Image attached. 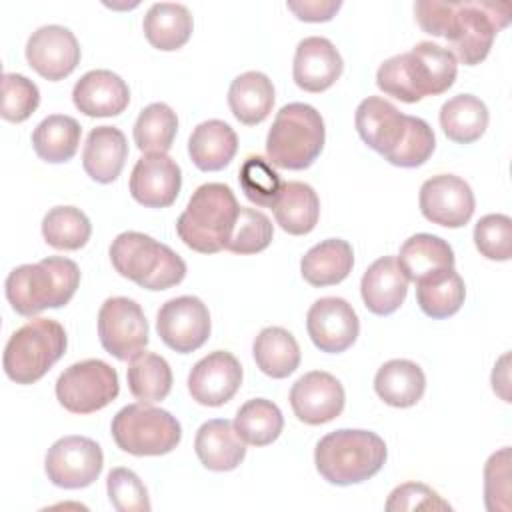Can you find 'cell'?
I'll list each match as a JSON object with an SVG mask.
<instances>
[{"instance_id": "cell-1", "label": "cell", "mask_w": 512, "mask_h": 512, "mask_svg": "<svg viewBox=\"0 0 512 512\" xmlns=\"http://www.w3.org/2000/svg\"><path fill=\"white\" fill-rule=\"evenodd\" d=\"M414 16L420 28L432 36H442L450 42L452 54L464 66L480 64L496 38L508 26V2H414Z\"/></svg>"}, {"instance_id": "cell-2", "label": "cell", "mask_w": 512, "mask_h": 512, "mask_svg": "<svg viewBox=\"0 0 512 512\" xmlns=\"http://www.w3.org/2000/svg\"><path fill=\"white\" fill-rule=\"evenodd\" d=\"M458 72V60L450 48L434 42H418L410 52L384 60L376 72V86L400 100L418 102L424 96L446 92Z\"/></svg>"}, {"instance_id": "cell-3", "label": "cell", "mask_w": 512, "mask_h": 512, "mask_svg": "<svg viewBox=\"0 0 512 512\" xmlns=\"http://www.w3.org/2000/svg\"><path fill=\"white\" fill-rule=\"evenodd\" d=\"M80 284V268L64 256H48L36 264L16 266L6 282V298L20 316H36L72 300Z\"/></svg>"}, {"instance_id": "cell-4", "label": "cell", "mask_w": 512, "mask_h": 512, "mask_svg": "<svg viewBox=\"0 0 512 512\" xmlns=\"http://www.w3.org/2000/svg\"><path fill=\"white\" fill-rule=\"evenodd\" d=\"M386 456V444L376 432L340 428L320 438L314 450V464L326 482L350 486L376 476Z\"/></svg>"}, {"instance_id": "cell-5", "label": "cell", "mask_w": 512, "mask_h": 512, "mask_svg": "<svg viewBox=\"0 0 512 512\" xmlns=\"http://www.w3.org/2000/svg\"><path fill=\"white\" fill-rule=\"evenodd\" d=\"M238 212V200L228 184L206 182L192 192L176 220V232L194 252L216 254L224 250Z\"/></svg>"}, {"instance_id": "cell-6", "label": "cell", "mask_w": 512, "mask_h": 512, "mask_svg": "<svg viewBox=\"0 0 512 512\" xmlns=\"http://www.w3.org/2000/svg\"><path fill=\"white\" fill-rule=\"evenodd\" d=\"M114 270L146 290H166L186 276V262L170 246L142 232H122L110 244Z\"/></svg>"}, {"instance_id": "cell-7", "label": "cell", "mask_w": 512, "mask_h": 512, "mask_svg": "<svg viewBox=\"0 0 512 512\" xmlns=\"http://www.w3.org/2000/svg\"><path fill=\"white\" fill-rule=\"evenodd\" d=\"M326 140L320 112L304 102L282 106L266 136V156L276 168L304 170L320 156Z\"/></svg>"}, {"instance_id": "cell-8", "label": "cell", "mask_w": 512, "mask_h": 512, "mask_svg": "<svg viewBox=\"0 0 512 512\" xmlns=\"http://www.w3.org/2000/svg\"><path fill=\"white\" fill-rule=\"evenodd\" d=\"M68 336L60 322L34 318L20 326L6 342L2 366L16 384L38 382L66 352Z\"/></svg>"}, {"instance_id": "cell-9", "label": "cell", "mask_w": 512, "mask_h": 512, "mask_svg": "<svg viewBox=\"0 0 512 512\" xmlns=\"http://www.w3.org/2000/svg\"><path fill=\"white\" fill-rule=\"evenodd\" d=\"M116 446L134 456H162L172 452L182 438L176 416L148 402L128 404L116 412L110 426Z\"/></svg>"}, {"instance_id": "cell-10", "label": "cell", "mask_w": 512, "mask_h": 512, "mask_svg": "<svg viewBox=\"0 0 512 512\" xmlns=\"http://www.w3.org/2000/svg\"><path fill=\"white\" fill-rule=\"evenodd\" d=\"M120 392L116 370L98 358L70 364L56 380V398L72 414H92Z\"/></svg>"}, {"instance_id": "cell-11", "label": "cell", "mask_w": 512, "mask_h": 512, "mask_svg": "<svg viewBox=\"0 0 512 512\" xmlns=\"http://www.w3.org/2000/svg\"><path fill=\"white\" fill-rule=\"evenodd\" d=\"M98 338L102 348L122 362L144 352L148 320L140 304L126 296L106 298L98 310Z\"/></svg>"}, {"instance_id": "cell-12", "label": "cell", "mask_w": 512, "mask_h": 512, "mask_svg": "<svg viewBox=\"0 0 512 512\" xmlns=\"http://www.w3.org/2000/svg\"><path fill=\"white\" fill-rule=\"evenodd\" d=\"M104 466L102 448L86 436H64L56 440L44 458L48 480L66 490H78L98 480Z\"/></svg>"}, {"instance_id": "cell-13", "label": "cell", "mask_w": 512, "mask_h": 512, "mask_svg": "<svg viewBox=\"0 0 512 512\" xmlns=\"http://www.w3.org/2000/svg\"><path fill=\"white\" fill-rule=\"evenodd\" d=\"M160 340L178 354H190L210 336V312L196 296L166 300L156 314Z\"/></svg>"}, {"instance_id": "cell-14", "label": "cell", "mask_w": 512, "mask_h": 512, "mask_svg": "<svg viewBox=\"0 0 512 512\" xmlns=\"http://www.w3.org/2000/svg\"><path fill=\"white\" fill-rule=\"evenodd\" d=\"M420 212L426 220L446 228L464 226L474 214V192L454 174H436L420 186Z\"/></svg>"}, {"instance_id": "cell-15", "label": "cell", "mask_w": 512, "mask_h": 512, "mask_svg": "<svg viewBox=\"0 0 512 512\" xmlns=\"http://www.w3.org/2000/svg\"><path fill=\"white\" fill-rule=\"evenodd\" d=\"M306 330L318 350L340 354L356 342L360 322L348 300L326 296L308 308Z\"/></svg>"}, {"instance_id": "cell-16", "label": "cell", "mask_w": 512, "mask_h": 512, "mask_svg": "<svg viewBox=\"0 0 512 512\" xmlns=\"http://www.w3.org/2000/svg\"><path fill=\"white\" fill-rule=\"evenodd\" d=\"M346 394L336 376L324 370H312L300 376L290 390L294 416L310 426L326 424L344 410Z\"/></svg>"}, {"instance_id": "cell-17", "label": "cell", "mask_w": 512, "mask_h": 512, "mask_svg": "<svg viewBox=\"0 0 512 512\" xmlns=\"http://www.w3.org/2000/svg\"><path fill=\"white\" fill-rule=\"evenodd\" d=\"M26 60L42 78L56 82L76 70L80 62V46L68 28L46 24L30 34L26 42Z\"/></svg>"}, {"instance_id": "cell-18", "label": "cell", "mask_w": 512, "mask_h": 512, "mask_svg": "<svg viewBox=\"0 0 512 512\" xmlns=\"http://www.w3.org/2000/svg\"><path fill=\"white\" fill-rule=\"evenodd\" d=\"M242 366L232 352L214 350L200 358L188 374V392L202 406H222L238 392Z\"/></svg>"}, {"instance_id": "cell-19", "label": "cell", "mask_w": 512, "mask_h": 512, "mask_svg": "<svg viewBox=\"0 0 512 512\" xmlns=\"http://www.w3.org/2000/svg\"><path fill=\"white\" fill-rule=\"evenodd\" d=\"M130 194L146 208H166L174 204L182 186V172L168 154H144L132 168Z\"/></svg>"}, {"instance_id": "cell-20", "label": "cell", "mask_w": 512, "mask_h": 512, "mask_svg": "<svg viewBox=\"0 0 512 512\" xmlns=\"http://www.w3.org/2000/svg\"><path fill=\"white\" fill-rule=\"evenodd\" d=\"M408 114H402L392 102L380 96L364 98L354 116L356 130L366 146L384 156V160L398 148L406 134Z\"/></svg>"}, {"instance_id": "cell-21", "label": "cell", "mask_w": 512, "mask_h": 512, "mask_svg": "<svg viewBox=\"0 0 512 512\" xmlns=\"http://www.w3.org/2000/svg\"><path fill=\"white\" fill-rule=\"evenodd\" d=\"M344 62L338 48L324 36H308L298 42L292 78L306 92L328 90L342 74Z\"/></svg>"}, {"instance_id": "cell-22", "label": "cell", "mask_w": 512, "mask_h": 512, "mask_svg": "<svg viewBox=\"0 0 512 512\" xmlns=\"http://www.w3.org/2000/svg\"><path fill=\"white\" fill-rule=\"evenodd\" d=\"M74 106L92 118L118 116L130 102L128 84L112 70H90L72 88Z\"/></svg>"}, {"instance_id": "cell-23", "label": "cell", "mask_w": 512, "mask_h": 512, "mask_svg": "<svg viewBox=\"0 0 512 512\" xmlns=\"http://www.w3.org/2000/svg\"><path fill=\"white\" fill-rule=\"evenodd\" d=\"M408 292V278L402 272L396 256H382L374 260L362 280L360 294L364 306L376 316H388L396 312Z\"/></svg>"}, {"instance_id": "cell-24", "label": "cell", "mask_w": 512, "mask_h": 512, "mask_svg": "<svg viewBox=\"0 0 512 512\" xmlns=\"http://www.w3.org/2000/svg\"><path fill=\"white\" fill-rule=\"evenodd\" d=\"M194 450L204 468L212 472H228L244 460L246 442L238 436L234 422L214 418L198 428Z\"/></svg>"}, {"instance_id": "cell-25", "label": "cell", "mask_w": 512, "mask_h": 512, "mask_svg": "<svg viewBox=\"0 0 512 512\" xmlns=\"http://www.w3.org/2000/svg\"><path fill=\"white\" fill-rule=\"evenodd\" d=\"M126 156L128 142L124 132L116 126H96L86 138L82 150V166L92 180L110 184L120 176Z\"/></svg>"}, {"instance_id": "cell-26", "label": "cell", "mask_w": 512, "mask_h": 512, "mask_svg": "<svg viewBox=\"0 0 512 512\" xmlns=\"http://www.w3.org/2000/svg\"><path fill=\"white\" fill-rule=\"evenodd\" d=\"M238 150V136L224 120L200 122L188 138V154L202 172H216L230 164Z\"/></svg>"}, {"instance_id": "cell-27", "label": "cell", "mask_w": 512, "mask_h": 512, "mask_svg": "<svg viewBox=\"0 0 512 512\" xmlns=\"http://www.w3.org/2000/svg\"><path fill=\"white\" fill-rule=\"evenodd\" d=\"M354 266L352 246L342 238H328L312 246L300 260L302 278L316 288L342 282Z\"/></svg>"}, {"instance_id": "cell-28", "label": "cell", "mask_w": 512, "mask_h": 512, "mask_svg": "<svg viewBox=\"0 0 512 512\" xmlns=\"http://www.w3.org/2000/svg\"><path fill=\"white\" fill-rule=\"evenodd\" d=\"M374 390L388 406L410 408L422 398L426 390V376L416 362L394 358L378 368L374 376Z\"/></svg>"}, {"instance_id": "cell-29", "label": "cell", "mask_w": 512, "mask_h": 512, "mask_svg": "<svg viewBox=\"0 0 512 512\" xmlns=\"http://www.w3.org/2000/svg\"><path fill=\"white\" fill-rule=\"evenodd\" d=\"M142 28L146 40L154 48L162 52H172L182 48L190 40L194 20L188 6L184 4L156 2L144 14Z\"/></svg>"}, {"instance_id": "cell-30", "label": "cell", "mask_w": 512, "mask_h": 512, "mask_svg": "<svg viewBox=\"0 0 512 512\" xmlns=\"http://www.w3.org/2000/svg\"><path fill=\"white\" fill-rule=\"evenodd\" d=\"M280 228L292 236L314 230L320 216V200L316 190L306 182H282L280 194L272 206Z\"/></svg>"}, {"instance_id": "cell-31", "label": "cell", "mask_w": 512, "mask_h": 512, "mask_svg": "<svg viewBox=\"0 0 512 512\" xmlns=\"http://www.w3.org/2000/svg\"><path fill=\"white\" fill-rule=\"evenodd\" d=\"M228 106L238 122L246 126L260 124L274 106L272 80L256 70L236 76L228 88Z\"/></svg>"}, {"instance_id": "cell-32", "label": "cell", "mask_w": 512, "mask_h": 512, "mask_svg": "<svg viewBox=\"0 0 512 512\" xmlns=\"http://www.w3.org/2000/svg\"><path fill=\"white\" fill-rule=\"evenodd\" d=\"M414 284L418 306L434 320L454 316L464 304L466 286L454 266L432 272Z\"/></svg>"}, {"instance_id": "cell-33", "label": "cell", "mask_w": 512, "mask_h": 512, "mask_svg": "<svg viewBox=\"0 0 512 512\" xmlns=\"http://www.w3.org/2000/svg\"><path fill=\"white\" fill-rule=\"evenodd\" d=\"M402 272L408 280L418 282L420 278L438 272L442 268L454 266V252L452 246L434 234H414L400 246L396 256Z\"/></svg>"}, {"instance_id": "cell-34", "label": "cell", "mask_w": 512, "mask_h": 512, "mask_svg": "<svg viewBox=\"0 0 512 512\" xmlns=\"http://www.w3.org/2000/svg\"><path fill=\"white\" fill-rule=\"evenodd\" d=\"M488 108L472 94H456L440 108V126L456 144L476 142L488 128Z\"/></svg>"}, {"instance_id": "cell-35", "label": "cell", "mask_w": 512, "mask_h": 512, "mask_svg": "<svg viewBox=\"0 0 512 512\" xmlns=\"http://www.w3.org/2000/svg\"><path fill=\"white\" fill-rule=\"evenodd\" d=\"M252 354L256 366L270 378H286L300 364V346L296 338L280 326H268L254 338Z\"/></svg>"}, {"instance_id": "cell-36", "label": "cell", "mask_w": 512, "mask_h": 512, "mask_svg": "<svg viewBox=\"0 0 512 512\" xmlns=\"http://www.w3.org/2000/svg\"><path fill=\"white\" fill-rule=\"evenodd\" d=\"M82 128L76 118L66 114L46 116L32 132V146L38 158L50 164L68 162L80 144Z\"/></svg>"}, {"instance_id": "cell-37", "label": "cell", "mask_w": 512, "mask_h": 512, "mask_svg": "<svg viewBox=\"0 0 512 512\" xmlns=\"http://www.w3.org/2000/svg\"><path fill=\"white\" fill-rule=\"evenodd\" d=\"M130 394L140 402H160L172 390V370L166 358L154 352H140L126 368Z\"/></svg>"}, {"instance_id": "cell-38", "label": "cell", "mask_w": 512, "mask_h": 512, "mask_svg": "<svg viewBox=\"0 0 512 512\" xmlns=\"http://www.w3.org/2000/svg\"><path fill=\"white\" fill-rule=\"evenodd\" d=\"M234 428L246 444L266 446L280 436L284 428V416L272 400L252 398L238 408Z\"/></svg>"}, {"instance_id": "cell-39", "label": "cell", "mask_w": 512, "mask_h": 512, "mask_svg": "<svg viewBox=\"0 0 512 512\" xmlns=\"http://www.w3.org/2000/svg\"><path fill=\"white\" fill-rule=\"evenodd\" d=\"M178 132V116L164 102L144 106L134 122V144L140 152L166 154Z\"/></svg>"}, {"instance_id": "cell-40", "label": "cell", "mask_w": 512, "mask_h": 512, "mask_svg": "<svg viewBox=\"0 0 512 512\" xmlns=\"http://www.w3.org/2000/svg\"><path fill=\"white\" fill-rule=\"evenodd\" d=\"M92 234L88 216L74 206H54L42 218V236L56 250H78Z\"/></svg>"}, {"instance_id": "cell-41", "label": "cell", "mask_w": 512, "mask_h": 512, "mask_svg": "<svg viewBox=\"0 0 512 512\" xmlns=\"http://www.w3.org/2000/svg\"><path fill=\"white\" fill-rule=\"evenodd\" d=\"M238 180L244 196L256 206L264 208L274 206L282 188L280 174L264 156L258 154H252L242 162L238 170Z\"/></svg>"}, {"instance_id": "cell-42", "label": "cell", "mask_w": 512, "mask_h": 512, "mask_svg": "<svg viewBox=\"0 0 512 512\" xmlns=\"http://www.w3.org/2000/svg\"><path fill=\"white\" fill-rule=\"evenodd\" d=\"M274 236V226L270 218L256 208H242L238 212L232 234L224 250L234 254H256L270 246Z\"/></svg>"}, {"instance_id": "cell-43", "label": "cell", "mask_w": 512, "mask_h": 512, "mask_svg": "<svg viewBox=\"0 0 512 512\" xmlns=\"http://www.w3.org/2000/svg\"><path fill=\"white\" fill-rule=\"evenodd\" d=\"M436 148V136L430 124L418 116H408L406 134L398 148L386 158L390 164L400 168L422 166Z\"/></svg>"}, {"instance_id": "cell-44", "label": "cell", "mask_w": 512, "mask_h": 512, "mask_svg": "<svg viewBox=\"0 0 512 512\" xmlns=\"http://www.w3.org/2000/svg\"><path fill=\"white\" fill-rule=\"evenodd\" d=\"M40 104L38 86L24 74L6 72L2 76V118L8 122H24Z\"/></svg>"}, {"instance_id": "cell-45", "label": "cell", "mask_w": 512, "mask_h": 512, "mask_svg": "<svg viewBox=\"0 0 512 512\" xmlns=\"http://www.w3.org/2000/svg\"><path fill=\"white\" fill-rule=\"evenodd\" d=\"M476 250L488 260H510L512 220L506 214H486L474 226Z\"/></svg>"}, {"instance_id": "cell-46", "label": "cell", "mask_w": 512, "mask_h": 512, "mask_svg": "<svg viewBox=\"0 0 512 512\" xmlns=\"http://www.w3.org/2000/svg\"><path fill=\"white\" fill-rule=\"evenodd\" d=\"M108 500L118 512H150V498L140 476L128 468H112L106 478Z\"/></svg>"}, {"instance_id": "cell-47", "label": "cell", "mask_w": 512, "mask_h": 512, "mask_svg": "<svg viewBox=\"0 0 512 512\" xmlns=\"http://www.w3.org/2000/svg\"><path fill=\"white\" fill-rule=\"evenodd\" d=\"M484 504L490 512L510 510V446L494 452L484 466Z\"/></svg>"}, {"instance_id": "cell-48", "label": "cell", "mask_w": 512, "mask_h": 512, "mask_svg": "<svg viewBox=\"0 0 512 512\" xmlns=\"http://www.w3.org/2000/svg\"><path fill=\"white\" fill-rule=\"evenodd\" d=\"M386 510H452V506L430 486L422 482H404L390 492Z\"/></svg>"}, {"instance_id": "cell-49", "label": "cell", "mask_w": 512, "mask_h": 512, "mask_svg": "<svg viewBox=\"0 0 512 512\" xmlns=\"http://www.w3.org/2000/svg\"><path fill=\"white\" fill-rule=\"evenodd\" d=\"M288 10L296 14V18L304 22H326L330 20L342 6L338 0H300V2H286Z\"/></svg>"}, {"instance_id": "cell-50", "label": "cell", "mask_w": 512, "mask_h": 512, "mask_svg": "<svg viewBox=\"0 0 512 512\" xmlns=\"http://www.w3.org/2000/svg\"><path fill=\"white\" fill-rule=\"evenodd\" d=\"M492 388L504 402H510V396H508V354H504V358H502V376L498 374L496 368L492 372Z\"/></svg>"}]
</instances>
